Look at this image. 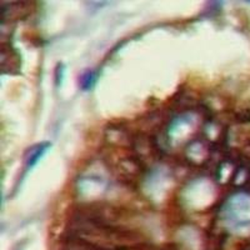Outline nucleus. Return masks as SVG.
<instances>
[{"label": "nucleus", "mask_w": 250, "mask_h": 250, "mask_svg": "<svg viewBox=\"0 0 250 250\" xmlns=\"http://www.w3.org/2000/svg\"><path fill=\"white\" fill-rule=\"evenodd\" d=\"M44 153H45V148H43V146L40 145L38 146L36 150H33L32 153H30V158L28 159V166L34 165V164L40 159V157L44 154Z\"/></svg>", "instance_id": "f257e3e1"}]
</instances>
